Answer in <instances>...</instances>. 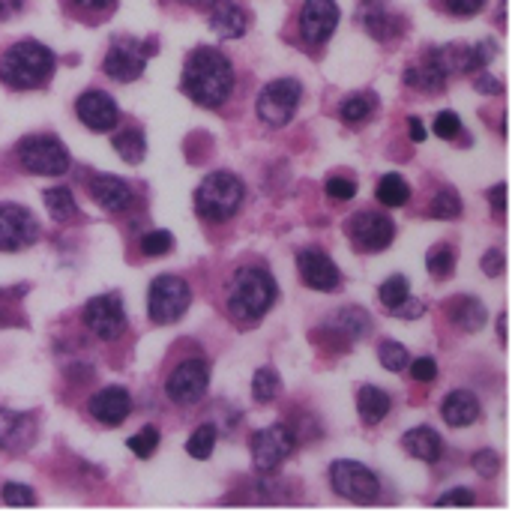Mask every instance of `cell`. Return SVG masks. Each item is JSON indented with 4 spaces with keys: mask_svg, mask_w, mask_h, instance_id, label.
I'll list each match as a JSON object with an SVG mask.
<instances>
[{
    "mask_svg": "<svg viewBox=\"0 0 512 512\" xmlns=\"http://www.w3.org/2000/svg\"><path fill=\"white\" fill-rule=\"evenodd\" d=\"M339 24V6L336 0H306L300 12V36L306 45L318 48L324 45Z\"/></svg>",
    "mask_w": 512,
    "mask_h": 512,
    "instance_id": "9a60e30c",
    "label": "cell"
},
{
    "mask_svg": "<svg viewBox=\"0 0 512 512\" xmlns=\"http://www.w3.org/2000/svg\"><path fill=\"white\" fill-rule=\"evenodd\" d=\"M441 414H444V420H447L450 426L465 429V426H471V423L480 420V402H477V396L468 393V390H453V393L444 399Z\"/></svg>",
    "mask_w": 512,
    "mask_h": 512,
    "instance_id": "cb8c5ba5",
    "label": "cell"
},
{
    "mask_svg": "<svg viewBox=\"0 0 512 512\" xmlns=\"http://www.w3.org/2000/svg\"><path fill=\"white\" fill-rule=\"evenodd\" d=\"M24 0H0V21H6L9 15H15L21 9Z\"/></svg>",
    "mask_w": 512,
    "mask_h": 512,
    "instance_id": "11a10c76",
    "label": "cell"
},
{
    "mask_svg": "<svg viewBox=\"0 0 512 512\" xmlns=\"http://www.w3.org/2000/svg\"><path fill=\"white\" fill-rule=\"evenodd\" d=\"M375 108H378V96L375 93H354V96H348L342 102L339 117L348 126H360V123H366L375 114Z\"/></svg>",
    "mask_w": 512,
    "mask_h": 512,
    "instance_id": "83f0119b",
    "label": "cell"
},
{
    "mask_svg": "<svg viewBox=\"0 0 512 512\" xmlns=\"http://www.w3.org/2000/svg\"><path fill=\"white\" fill-rule=\"evenodd\" d=\"M297 270H300L303 285H309V288H315V291H336L339 282H342L339 267H336L333 258H330L327 252H321L318 246H309V249H300V252H297Z\"/></svg>",
    "mask_w": 512,
    "mask_h": 512,
    "instance_id": "2e32d148",
    "label": "cell"
},
{
    "mask_svg": "<svg viewBox=\"0 0 512 512\" xmlns=\"http://www.w3.org/2000/svg\"><path fill=\"white\" fill-rule=\"evenodd\" d=\"M360 18H363L366 33L375 36L378 42H390V39L402 36V18H399L396 12H390V9H387L384 3H378V0H363Z\"/></svg>",
    "mask_w": 512,
    "mask_h": 512,
    "instance_id": "44dd1931",
    "label": "cell"
},
{
    "mask_svg": "<svg viewBox=\"0 0 512 512\" xmlns=\"http://www.w3.org/2000/svg\"><path fill=\"white\" fill-rule=\"evenodd\" d=\"M213 447H216V429L213 426H198L186 444V453L192 459H210L213 456Z\"/></svg>",
    "mask_w": 512,
    "mask_h": 512,
    "instance_id": "d590c367",
    "label": "cell"
},
{
    "mask_svg": "<svg viewBox=\"0 0 512 512\" xmlns=\"http://www.w3.org/2000/svg\"><path fill=\"white\" fill-rule=\"evenodd\" d=\"M207 384H210V369H207V363H204V360H186V363H180V366L171 372V378H168V384H165V393H168V399L177 402V405H195V402L204 399Z\"/></svg>",
    "mask_w": 512,
    "mask_h": 512,
    "instance_id": "5bb4252c",
    "label": "cell"
},
{
    "mask_svg": "<svg viewBox=\"0 0 512 512\" xmlns=\"http://www.w3.org/2000/svg\"><path fill=\"white\" fill-rule=\"evenodd\" d=\"M276 303V282L261 267H240L228 288V312L240 324H258Z\"/></svg>",
    "mask_w": 512,
    "mask_h": 512,
    "instance_id": "7a4b0ae2",
    "label": "cell"
},
{
    "mask_svg": "<svg viewBox=\"0 0 512 512\" xmlns=\"http://www.w3.org/2000/svg\"><path fill=\"white\" fill-rule=\"evenodd\" d=\"M90 414L102 426H123L132 414V396L123 387H105L90 399Z\"/></svg>",
    "mask_w": 512,
    "mask_h": 512,
    "instance_id": "d6986e66",
    "label": "cell"
},
{
    "mask_svg": "<svg viewBox=\"0 0 512 512\" xmlns=\"http://www.w3.org/2000/svg\"><path fill=\"white\" fill-rule=\"evenodd\" d=\"M51 75H54V54L42 42H33V39L15 42L0 57V81L12 90L45 87Z\"/></svg>",
    "mask_w": 512,
    "mask_h": 512,
    "instance_id": "3957f363",
    "label": "cell"
},
{
    "mask_svg": "<svg viewBox=\"0 0 512 512\" xmlns=\"http://www.w3.org/2000/svg\"><path fill=\"white\" fill-rule=\"evenodd\" d=\"M210 27L222 36V39H240L246 33V12L237 0H213L210 6Z\"/></svg>",
    "mask_w": 512,
    "mask_h": 512,
    "instance_id": "7402d4cb",
    "label": "cell"
},
{
    "mask_svg": "<svg viewBox=\"0 0 512 512\" xmlns=\"http://www.w3.org/2000/svg\"><path fill=\"white\" fill-rule=\"evenodd\" d=\"M411 378H414V381H420V384L435 381V378H438V363H435L432 357H420V360H414V363H411Z\"/></svg>",
    "mask_w": 512,
    "mask_h": 512,
    "instance_id": "ee69618b",
    "label": "cell"
},
{
    "mask_svg": "<svg viewBox=\"0 0 512 512\" xmlns=\"http://www.w3.org/2000/svg\"><path fill=\"white\" fill-rule=\"evenodd\" d=\"M84 324L90 333H96L102 342H114L123 336L126 330V312H123V300L114 297V294H102V297H93L87 306H84Z\"/></svg>",
    "mask_w": 512,
    "mask_h": 512,
    "instance_id": "4fadbf2b",
    "label": "cell"
},
{
    "mask_svg": "<svg viewBox=\"0 0 512 512\" xmlns=\"http://www.w3.org/2000/svg\"><path fill=\"white\" fill-rule=\"evenodd\" d=\"M39 240V222L27 207L0 204V252H18Z\"/></svg>",
    "mask_w": 512,
    "mask_h": 512,
    "instance_id": "7c38bea8",
    "label": "cell"
},
{
    "mask_svg": "<svg viewBox=\"0 0 512 512\" xmlns=\"http://www.w3.org/2000/svg\"><path fill=\"white\" fill-rule=\"evenodd\" d=\"M78 6H84V9H108L114 0H75Z\"/></svg>",
    "mask_w": 512,
    "mask_h": 512,
    "instance_id": "9f6ffc18",
    "label": "cell"
},
{
    "mask_svg": "<svg viewBox=\"0 0 512 512\" xmlns=\"http://www.w3.org/2000/svg\"><path fill=\"white\" fill-rule=\"evenodd\" d=\"M75 114H78V120H81L90 132H111V129L117 126V117H120L117 102H114L108 93H102V90H87V93H81L78 102H75Z\"/></svg>",
    "mask_w": 512,
    "mask_h": 512,
    "instance_id": "e0dca14e",
    "label": "cell"
},
{
    "mask_svg": "<svg viewBox=\"0 0 512 512\" xmlns=\"http://www.w3.org/2000/svg\"><path fill=\"white\" fill-rule=\"evenodd\" d=\"M408 126H411V141H426V126H423V120L420 117H411L408 120Z\"/></svg>",
    "mask_w": 512,
    "mask_h": 512,
    "instance_id": "db71d44e",
    "label": "cell"
},
{
    "mask_svg": "<svg viewBox=\"0 0 512 512\" xmlns=\"http://www.w3.org/2000/svg\"><path fill=\"white\" fill-rule=\"evenodd\" d=\"M435 132H438L441 138H447V141L459 138V132H462V120H459V114H453V111H441V114L435 117Z\"/></svg>",
    "mask_w": 512,
    "mask_h": 512,
    "instance_id": "60d3db41",
    "label": "cell"
},
{
    "mask_svg": "<svg viewBox=\"0 0 512 512\" xmlns=\"http://www.w3.org/2000/svg\"><path fill=\"white\" fill-rule=\"evenodd\" d=\"M192 303V291L180 276H159L147 294V312L156 324H174Z\"/></svg>",
    "mask_w": 512,
    "mask_h": 512,
    "instance_id": "52a82bcc",
    "label": "cell"
},
{
    "mask_svg": "<svg viewBox=\"0 0 512 512\" xmlns=\"http://www.w3.org/2000/svg\"><path fill=\"white\" fill-rule=\"evenodd\" d=\"M378 297H381L384 309L396 312V309L411 297V285H408V279H405V276H390V279L378 288Z\"/></svg>",
    "mask_w": 512,
    "mask_h": 512,
    "instance_id": "e575fe53",
    "label": "cell"
},
{
    "mask_svg": "<svg viewBox=\"0 0 512 512\" xmlns=\"http://www.w3.org/2000/svg\"><path fill=\"white\" fill-rule=\"evenodd\" d=\"M279 390H282V381H279V375L270 366H264V369L255 372V378H252V396H255L258 405L273 402L279 396Z\"/></svg>",
    "mask_w": 512,
    "mask_h": 512,
    "instance_id": "836d02e7",
    "label": "cell"
},
{
    "mask_svg": "<svg viewBox=\"0 0 512 512\" xmlns=\"http://www.w3.org/2000/svg\"><path fill=\"white\" fill-rule=\"evenodd\" d=\"M243 195H246V189H243L240 177H234L231 171H216V174H210L198 186V192H195V210H198L201 219L225 222V219H231L240 210Z\"/></svg>",
    "mask_w": 512,
    "mask_h": 512,
    "instance_id": "277c9868",
    "label": "cell"
},
{
    "mask_svg": "<svg viewBox=\"0 0 512 512\" xmlns=\"http://www.w3.org/2000/svg\"><path fill=\"white\" fill-rule=\"evenodd\" d=\"M45 210L51 213V219L54 222H69V219H75V198H72V192L66 189V186H51V189H45Z\"/></svg>",
    "mask_w": 512,
    "mask_h": 512,
    "instance_id": "f546056e",
    "label": "cell"
},
{
    "mask_svg": "<svg viewBox=\"0 0 512 512\" xmlns=\"http://www.w3.org/2000/svg\"><path fill=\"white\" fill-rule=\"evenodd\" d=\"M432 216L435 219H459L462 216V198L453 189H441L432 201Z\"/></svg>",
    "mask_w": 512,
    "mask_h": 512,
    "instance_id": "8d00e7d4",
    "label": "cell"
},
{
    "mask_svg": "<svg viewBox=\"0 0 512 512\" xmlns=\"http://www.w3.org/2000/svg\"><path fill=\"white\" fill-rule=\"evenodd\" d=\"M330 483H333V489L342 495V498H348V501H357V504H372L375 498H378V492H381V483H378V477L366 468V465H360V462H336L333 468H330Z\"/></svg>",
    "mask_w": 512,
    "mask_h": 512,
    "instance_id": "30bf717a",
    "label": "cell"
},
{
    "mask_svg": "<svg viewBox=\"0 0 512 512\" xmlns=\"http://www.w3.org/2000/svg\"><path fill=\"white\" fill-rule=\"evenodd\" d=\"M174 249V237L171 231H150L141 237V252L147 258H159V255H168Z\"/></svg>",
    "mask_w": 512,
    "mask_h": 512,
    "instance_id": "f35d334b",
    "label": "cell"
},
{
    "mask_svg": "<svg viewBox=\"0 0 512 512\" xmlns=\"http://www.w3.org/2000/svg\"><path fill=\"white\" fill-rule=\"evenodd\" d=\"M447 312H450L453 324H456L459 330H465V333H477V330L489 321L486 306H483L477 297H456V300L450 303Z\"/></svg>",
    "mask_w": 512,
    "mask_h": 512,
    "instance_id": "484cf974",
    "label": "cell"
},
{
    "mask_svg": "<svg viewBox=\"0 0 512 512\" xmlns=\"http://www.w3.org/2000/svg\"><path fill=\"white\" fill-rule=\"evenodd\" d=\"M474 468H477L480 477H495L498 468H501V459H498V453H492V450H480V453L474 456Z\"/></svg>",
    "mask_w": 512,
    "mask_h": 512,
    "instance_id": "f6af8a7d",
    "label": "cell"
},
{
    "mask_svg": "<svg viewBox=\"0 0 512 512\" xmlns=\"http://www.w3.org/2000/svg\"><path fill=\"white\" fill-rule=\"evenodd\" d=\"M153 51H156V42H141V39H132V36H120L105 51L102 69L114 81L129 84V81L141 78V72H144V66H147Z\"/></svg>",
    "mask_w": 512,
    "mask_h": 512,
    "instance_id": "8992f818",
    "label": "cell"
},
{
    "mask_svg": "<svg viewBox=\"0 0 512 512\" xmlns=\"http://www.w3.org/2000/svg\"><path fill=\"white\" fill-rule=\"evenodd\" d=\"M390 408H393L390 396L384 390H378V387H363L360 396H357V411H360L366 426H378L390 414Z\"/></svg>",
    "mask_w": 512,
    "mask_h": 512,
    "instance_id": "4316f807",
    "label": "cell"
},
{
    "mask_svg": "<svg viewBox=\"0 0 512 512\" xmlns=\"http://www.w3.org/2000/svg\"><path fill=\"white\" fill-rule=\"evenodd\" d=\"M234 90L231 60L216 48H195L183 66V93L204 108H219Z\"/></svg>",
    "mask_w": 512,
    "mask_h": 512,
    "instance_id": "6da1fadb",
    "label": "cell"
},
{
    "mask_svg": "<svg viewBox=\"0 0 512 512\" xmlns=\"http://www.w3.org/2000/svg\"><path fill=\"white\" fill-rule=\"evenodd\" d=\"M426 267H429L432 279H450L453 270H456V249L447 246V243L432 246L429 255H426Z\"/></svg>",
    "mask_w": 512,
    "mask_h": 512,
    "instance_id": "1f68e13d",
    "label": "cell"
},
{
    "mask_svg": "<svg viewBox=\"0 0 512 512\" xmlns=\"http://www.w3.org/2000/svg\"><path fill=\"white\" fill-rule=\"evenodd\" d=\"M90 195H93V201H96L102 210H111V213H123V210L135 201V198H132V189H129L120 177H111V174L93 177Z\"/></svg>",
    "mask_w": 512,
    "mask_h": 512,
    "instance_id": "603a6c76",
    "label": "cell"
},
{
    "mask_svg": "<svg viewBox=\"0 0 512 512\" xmlns=\"http://www.w3.org/2000/svg\"><path fill=\"white\" fill-rule=\"evenodd\" d=\"M294 453V432L288 426H270L252 438V462L261 474H276L279 465Z\"/></svg>",
    "mask_w": 512,
    "mask_h": 512,
    "instance_id": "8fae6325",
    "label": "cell"
},
{
    "mask_svg": "<svg viewBox=\"0 0 512 512\" xmlns=\"http://www.w3.org/2000/svg\"><path fill=\"white\" fill-rule=\"evenodd\" d=\"M477 90H480V93H501L504 87H501V81H498V78H492V75H483V78L477 81Z\"/></svg>",
    "mask_w": 512,
    "mask_h": 512,
    "instance_id": "f5cc1de1",
    "label": "cell"
},
{
    "mask_svg": "<svg viewBox=\"0 0 512 512\" xmlns=\"http://www.w3.org/2000/svg\"><path fill=\"white\" fill-rule=\"evenodd\" d=\"M504 252L501 249H492V252H486V258H483V270H486V276H501L504 273Z\"/></svg>",
    "mask_w": 512,
    "mask_h": 512,
    "instance_id": "681fc988",
    "label": "cell"
},
{
    "mask_svg": "<svg viewBox=\"0 0 512 512\" xmlns=\"http://www.w3.org/2000/svg\"><path fill=\"white\" fill-rule=\"evenodd\" d=\"M3 501H6L9 507H33V504H36V495H33L27 486L9 483V486L3 489Z\"/></svg>",
    "mask_w": 512,
    "mask_h": 512,
    "instance_id": "7bdbcfd3",
    "label": "cell"
},
{
    "mask_svg": "<svg viewBox=\"0 0 512 512\" xmlns=\"http://www.w3.org/2000/svg\"><path fill=\"white\" fill-rule=\"evenodd\" d=\"M15 153H18V162L30 174L60 177L69 168V150L54 135H27V138L18 141V150Z\"/></svg>",
    "mask_w": 512,
    "mask_h": 512,
    "instance_id": "5b68a950",
    "label": "cell"
},
{
    "mask_svg": "<svg viewBox=\"0 0 512 512\" xmlns=\"http://www.w3.org/2000/svg\"><path fill=\"white\" fill-rule=\"evenodd\" d=\"M498 330H501V342L507 345V312H504V315L498 318Z\"/></svg>",
    "mask_w": 512,
    "mask_h": 512,
    "instance_id": "6f0895ef",
    "label": "cell"
},
{
    "mask_svg": "<svg viewBox=\"0 0 512 512\" xmlns=\"http://www.w3.org/2000/svg\"><path fill=\"white\" fill-rule=\"evenodd\" d=\"M15 291H3L0 288V327L18 324V312H15Z\"/></svg>",
    "mask_w": 512,
    "mask_h": 512,
    "instance_id": "bcb514c9",
    "label": "cell"
},
{
    "mask_svg": "<svg viewBox=\"0 0 512 512\" xmlns=\"http://www.w3.org/2000/svg\"><path fill=\"white\" fill-rule=\"evenodd\" d=\"M447 78H450V72H447V63L441 57V48L426 51L414 66L405 69L408 87L423 90V93H441L447 87Z\"/></svg>",
    "mask_w": 512,
    "mask_h": 512,
    "instance_id": "ac0fdd59",
    "label": "cell"
},
{
    "mask_svg": "<svg viewBox=\"0 0 512 512\" xmlns=\"http://www.w3.org/2000/svg\"><path fill=\"white\" fill-rule=\"evenodd\" d=\"M333 327L345 333V339H360L363 333H369V315L363 309H342L336 318H333Z\"/></svg>",
    "mask_w": 512,
    "mask_h": 512,
    "instance_id": "d6a6232c",
    "label": "cell"
},
{
    "mask_svg": "<svg viewBox=\"0 0 512 512\" xmlns=\"http://www.w3.org/2000/svg\"><path fill=\"white\" fill-rule=\"evenodd\" d=\"M300 99H303V84L297 78L270 81L258 96V117L267 126H285L297 114Z\"/></svg>",
    "mask_w": 512,
    "mask_h": 512,
    "instance_id": "ba28073f",
    "label": "cell"
},
{
    "mask_svg": "<svg viewBox=\"0 0 512 512\" xmlns=\"http://www.w3.org/2000/svg\"><path fill=\"white\" fill-rule=\"evenodd\" d=\"M378 357H381V366L387 369V372H402V369H408V351H405V345H399V342H381V348H378Z\"/></svg>",
    "mask_w": 512,
    "mask_h": 512,
    "instance_id": "74e56055",
    "label": "cell"
},
{
    "mask_svg": "<svg viewBox=\"0 0 512 512\" xmlns=\"http://www.w3.org/2000/svg\"><path fill=\"white\" fill-rule=\"evenodd\" d=\"M444 6L453 15H477L486 6V0H444Z\"/></svg>",
    "mask_w": 512,
    "mask_h": 512,
    "instance_id": "c3c4849f",
    "label": "cell"
},
{
    "mask_svg": "<svg viewBox=\"0 0 512 512\" xmlns=\"http://www.w3.org/2000/svg\"><path fill=\"white\" fill-rule=\"evenodd\" d=\"M378 201L384 207H405L411 201V186L399 177V174H387L378 183Z\"/></svg>",
    "mask_w": 512,
    "mask_h": 512,
    "instance_id": "4dcf8cb0",
    "label": "cell"
},
{
    "mask_svg": "<svg viewBox=\"0 0 512 512\" xmlns=\"http://www.w3.org/2000/svg\"><path fill=\"white\" fill-rule=\"evenodd\" d=\"M423 312H426V303H420V300H414V297H408V300L396 309V315H399V318H408V321L420 318Z\"/></svg>",
    "mask_w": 512,
    "mask_h": 512,
    "instance_id": "f907efd6",
    "label": "cell"
},
{
    "mask_svg": "<svg viewBox=\"0 0 512 512\" xmlns=\"http://www.w3.org/2000/svg\"><path fill=\"white\" fill-rule=\"evenodd\" d=\"M111 144H114V150L120 153V159L123 162H129V165H138L141 159H144V153H147V141H144V135H141V129H120V132H114L111 135Z\"/></svg>",
    "mask_w": 512,
    "mask_h": 512,
    "instance_id": "f1b7e54d",
    "label": "cell"
},
{
    "mask_svg": "<svg viewBox=\"0 0 512 512\" xmlns=\"http://www.w3.org/2000/svg\"><path fill=\"white\" fill-rule=\"evenodd\" d=\"M156 447H159V432H156L153 426H144L138 435L129 438V450H132L138 459H150V456L156 453Z\"/></svg>",
    "mask_w": 512,
    "mask_h": 512,
    "instance_id": "ab89813d",
    "label": "cell"
},
{
    "mask_svg": "<svg viewBox=\"0 0 512 512\" xmlns=\"http://www.w3.org/2000/svg\"><path fill=\"white\" fill-rule=\"evenodd\" d=\"M33 435H36V420L30 414L0 411V450L24 453L33 444Z\"/></svg>",
    "mask_w": 512,
    "mask_h": 512,
    "instance_id": "ffe728a7",
    "label": "cell"
},
{
    "mask_svg": "<svg viewBox=\"0 0 512 512\" xmlns=\"http://www.w3.org/2000/svg\"><path fill=\"white\" fill-rule=\"evenodd\" d=\"M489 198H492V207H495L498 213H504V210H507V183H498V186L489 192Z\"/></svg>",
    "mask_w": 512,
    "mask_h": 512,
    "instance_id": "816d5d0a",
    "label": "cell"
},
{
    "mask_svg": "<svg viewBox=\"0 0 512 512\" xmlns=\"http://www.w3.org/2000/svg\"><path fill=\"white\" fill-rule=\"evenodd\" d=\"M348 240L357 246V252H384L396 240V225L384 213H357L345 222Z\"/></svg>",
    "mask_w": 512,
    "mask_h": 512,
    "instance_id": "9c48e42d",
    "label": "cell"
},
{
    "mask_svg": "<svg viewBox=\"0 0 512 512\" xmlns=\"http://www.w3.org/2000/svg\"><path fill=\"white\" fill-rule=\"evenodd\" d=\"M183 3H192V6H210L213 0H183Z\"/></svg>",
    "mask_w": 512,
    "mask_h": 512,
    "instance_id": "680465c9",
    "label": "cell"
},
{
    "mask_svg": "<svg viewBox=\"0 0 512 512\" xmlns=\"http://www.w3.org/2000/svg\"><path fill=\"white\" fill-rule=\"evenodd\" d=\"M471 504H474L471 489H453V492H447V495L438 501V507H471Z\"/></svg>",
    "mask_w": 512,
    "mask_h": 512,
    "instance_id": "7dc6e473",
    "label": "cell"
},
{
    "mask_svg": "<svg viewBox=\"0 0 512 512\" xmlns=\"http://www.w3.org/2000/svg\"><path fill=\"white\" fill-rule=\"evenodd\" d=\"M327 195L333 201H351L357 195V183L351 177H330L327 180Z\"/></svg>",
    "mask_w": 512,
    "mask_h": 512,
    "instance_id": "b9f144b4",
    "label": "cell"
},
{
    "mask_svg": "<svg viewBox=\"0 0 512 512\" xmlns=\"http://www.w3.org/2000/svg\"><path fill=\"white\" fill-rule=\"evenodd\" d=\"M402 444H405V450H408L414 459L429 462V465L441 462V456H444V441H441V435H438L435 429H429V426L411 429V432L402 438Z\"/></svg>",
    "mask_w": 512,
    "mask_h": 512,
    "instance_id": "d4e9b609",
    "label": "cell"
}]
</instances>
